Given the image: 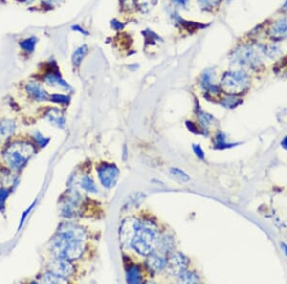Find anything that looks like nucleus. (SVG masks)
I'll return each instance as SVG.
<instances>
[{"label":"nucleus","instance_id":"obj_25","mask_svg":"<svg viewBox=\"0 0 287 284\" xmlns=\"http://www.w3.org/2000/svg\"><path fill=\"white\" fill-rule=\"evenodd\" d=\"M134 1H135L136 6L142 12L150 11L157 3V0H134Z\"/></svg>","mask_w":287,"mask_h":284},{"label":"nucleus","instance_id":"obj_1","mask_svg":"<svg viewBox=\"0 0 287 284\" xmlns=\"http://www.w3.org/2000/svg\"><path fill=\"white\" fill-rule=\"evenodd\" d=\"M158 239L159 234L155 223L141 220L140 227L132 240L131 247L140 256L148 257L155 251Z\"/></svg>","mask_w":287,"mask_h":284},{"label":"nucleus","instance_id":"obj_4","mask_svg":"<svg viewBox=\"0 0 287 284\" xmlns=\"http://www.w3.org/2000/svg\"><path fill=\"white\" fill-rule=\"evenodd\" d=\"M249 77L243 71L227 72L221 81V87L224 91L231 95L240 94L249 87Z\"/></svg>","mask_w":287,"mask_h":284},{"label":"nucleus","instance_id":"obj_23","mask_svg":"<svg viewBox=\"0 0 287 284\" xmlns=\"http://www.w3.org/2000/svg\"><path fill=\"white\" fill-rule=\"evenodd\" d=\"M37 43H38V38L32 37V38H27L22 41L20 43V45H21V48H22L23 50L26 51L27 53H33Z\"/></svg>","mask_w":287,"mask_h":284},{"label":"nucleus","instance_id":"obj_7","mask_svg":"<svg viewBox=\"0 0 287 284\" xmlns=\"http://www.w3.org/2000/svg\"><path fill=\"white\" fill-rule=\"evenodd\" d=\"M189 264L188 259L181 253H173L167 260L166 269L171 276L179 277L185 270H187Z\"/></svg>","mask_w":287,"mask_h":284},{"label":"nucleus","instance_id":"obj_8","mask_svg":"<svg viewBox=\"0 0 287 284\" xmlns=\"http://www.w3.org/2000/svg\"><path fill=\"white\" fill-rule=\"evenodd\" d=\"M141 220L135 218L126 219L120 228V240L123 246H131L138 228L140 227Z\"/></svg>","mask_w":287,"mask_h":284},{"label":"nucleus","instance_id":"obj_3","mask_svg":"<svg viewBox=\"0 0 287 284\" xmlns=\"http://www.w3.org/2000/svg\"><path fill=\"white\" fill-rule=\"evenodd\" d=\"M36 149L29 143L16 142L12 144L4 153V158L8 166L13 170H20L27 161L35 154Z\"/></svg>","mask_w":287,"mask_h":284},{"label":"nucleus","instance_id":"obj_34","mask_svg":"<svg viewBox=\"0 0 287 284\" xmlns=\"http://www.w3.org/2000/svg\"><path fill=\"white\" fill-rule=\"evenodd\" d=\"M7 197H8V191L5 189L0 190V207L4 206V203H5V200H6Z\"/></svg>","mask_w":287,"mask_h":284},{"label":"nucleus","instance_id":"obj_28","mask_svg":"<svg viewBox=\"0 0 287 284\" xmlns=\"http://www.w3.org/2000/svg\"><path fill=\"white\" fill-rule=\"evenodd\" d=\"M198 117H199V122L203 126V128H207L208 126H210L211 122L213 120L212 116H210L209 114H207L204 111L200 109L198 111Z\"/></svg>","mask_w":287,"mask_h":284},{"label":"nucleus","instance_id":"obj_11","mask_svg":"<svg viewBox=\"0 0 287 284\" xmlns=\"http://www.w3.org/2000/svg\"><path fill=\"white\" fill-rule=\"evenodd\" d=\"M26 91L28 92L29 96L38 101V102H44V101H48L51 99V96L47 93V91L44 88L42 87L39 83L36 82H30L26 85Z\"/></svg>","mask_w":287,"mask_h":284},{"label":"nucleus","instance_id":"obj_40","mask_svg":"<svg viewBox=\"0 0 287 284\" xmlns=\"http://www.w3.org/2000/svg\"><path fill=\"white\" fill-rule=\"evenodd\" d=\"M284 8H285V10H286V11H287V2H286V4H285V6H284Z\"/></svg>","mask_w":287,"mask_h":284},{"label":"nucleus","instance_id":"obj_33","mask_svg":"<svg viewBox=\"0 0 287 284\" xmlns=\"http://www.w3.org/2000/svg\"><path fill=\"white\" fill-rule=\"evenodd\" d=\"M193 150H194V152L196 153V155L199 157V159H202V160L204 159L205 154H204V152L202 151V149L200 148L199 145L194 144V145H193Z\"/></svg>","mask_w":287,"mask_h":284},{"label":"nucleus","instance_id":"obj_32","mask_svg":"<svg viewBox=\"0 0 287 284\" xmlns=\"http://www.w3.org/2000/svg\"><path fill=\"white\" fill-rule=\"evenodd\" d=\"M225 136L223 134H219V136L217 137V140H216V148L218 149H225V148H229L230 144H227L225 142Z\"/></svg>","mask_w":287,"mask_h":284},{"label":"nucleus","instance_id":"obj_38","mask_svg":"<svg viewBox=\"0 0 287 284\" xmlns=\"http://www.w3.org/2000/svg\"><path fill=\"white\" fill-rule=\"evenodd\" d=\"M72 29H73V30H79V32H80V33H83V34H85V35H88V32H86L84 29H82V28H81L79 25L72 26Z\"/></svg>","mask_w":287,"mask_h":284},{"label":"nucleus","instance_id":"obj_6","mask_svg":"<svg viewBox=\"0 0 287 284\" xmlns=\"http://www.w3.org/2000/svg\"><path fill=\"white\" fill-rule=\"evenodd\" d=\"M97 172H98V176L101 181V184L105 188L111 189L116 185L120 172L115 165L104 163L97 169Z\"/></svg>","mask_w":287,"mask_h":284},{"label":"nucleus","instance_id":"obj_41","mask_svg":"<svg viewBox=\"0 0 287 284\" xmlns=\"http://www.w3.org/2000/svg\"><path fill=\"white\" fill-rule=\"evenodd\" d=\"M24 1H26V2H32V1H34V0H24Z\"/></svg>","mask_w":287,"mask_h":284},{"label":"nucleus","instance_id":"obj_5","mask_svg":"<svg viewBox=\"0 0 287 284\" xmlns=\"http://www.w3.org/2000/svg\"><path fill=\"white\" fill-rule=\"evenodd\" d=\"M260 61L259 53L251 46L241 47L233 55V62L242 66H255Z\"/></svg>","mask_w":287,"mask_h":284},{"label":"nucleus","instance_id":"obj_24","mask_svg":"<svg viewBox=\"0 0 287 284\" xmlns=\"http://www.w3.org/2000/svg\"><path fill=\"white\" fill-rule=\"evenodd\" d=\"M212 78L213 77H212V75L209 72L205 73V75L202 78L201 85H202V87H204V89L209 90V91H212L213 90V92L217 93L218 92V88L214 85V83L212 82Z\"/></svg>","mask_w":287,"mask_h":284},{"label":"nucleus","instance_id":"obj_12","mask_svg":"<svg viewBox=\"0 0 287 284\" xmlns=\"http://www.w3.org/2000/svg\"><path fill=\"white\" fill-rule=\"evenodd\" d=\"M270 35L275 40L287 39V16L279 19L270 27Z\"/></svg>","mask_w":287,"mask_h":284},{"label":"nucleus","instance_id":"obj_35","mask_svg":"<svg viewBox=\"0 0 287 284\" xmlns=\"http://www.w3.org/2000/svg\"><path fill=\"white\" fill-rule=\"evenodd\" d=\"M186 126H187V128H188L191 131L194 132V133H199V130L197 129V127H196L192 122H187V123H186Z\"/></svg>","mask_w":287,"mask_h":284},{"label":"nucleus","instance_id":"obj_14","mask_svg":"<svg viewBox=\"0 0 287 284\" xmlns=\"http://www.w3.org/2000/svg\"><path fill=\"white\" fill-rule=\"evenodd\" d=\"M44 82L51 87L60 88L65 91L72 90L70 85L61 77V75L58 72H50V73L46 74L44 77Z\"/></svg>","mask_w":287,"mask_h":284},{"label":"nucleus","instance_id":"obj_9","mask_svg":"<svg viewBox=\"0 0 287 284\" xmlns=\"http://www.w3.org/2000/svg\"><path fill=\"white\" fill-rule=\"evenodd\" d=\"M49 271L67 279V277H70L74 273V266L68 260L56 258V260L49 264Z\"/></svg>","mask_w":287,"mask_h":284},{"label":"nucleus","instance_id":"obj_30","mask_svg":"<svg viewBox=\"0 0 287 284\" xmlns=\"http://www.w3.org/2000/svg\"><path fill=\"white\" fill-rule=\"evenodd\" d=\"M33 138H34V140L37 142V144H38L39 146H41L42 148L46 147L47 144H48L49 141H50L49 138H46V137H44L41 132L38 131L34 132V134H33Z\"/></svg>","mask_w":287,"mask_h":284},{"label":"nucleus","instance_id":"obj_17","mask_svg":"<svg viewBox=\"0 0 287 284\" xmlns=\"http://www.w3.org/2000/svg\"><path fill=\"white\" fill-rule=\"evenodd\" d=\"M16 131V123L12 120L0 121V139H7Z\"/></svg>","mask_w":287,"mask_h":284},{"label":"nucleus","instance_id":"obj_31","mask_svg":"<svg viewBox=\"0 0 287 284\" xmlns=\"http://www.w3.org/2000/svg\"><path fill=\"white\" fill-rule=\"evenodd\" d=\"M69 97L65 96V95H60V94H54L51 96V101L58 103V104H68L69 103Z\"/></svg>","mask_w":287,"mask_h":284},{"label":"nucleus","instance_id":"obj_2","mask_svg":"<svg viewBox=\"0 0 287 284\" xmlns=\"http://www.w3.org/2000/svg\"><path fill=\"white\" fill-rule=\"evenodd\" d=\"M84 240H75L66 234L58 233V236L53 240L51 251L56 258L75 261L79 259L85 251Z\"/></svg>","mask_w":287,"mask_h":284},{"label":"nucleus","instance_id":"obj_22","mask_svg":"<svg viewBox=\"0 0 287 284\" xmlns=\"http://www.w3.org/2000/svg\"><path fill=\"white\" fill-rule=\"evenodd\" d=\"M81 186L85 191H87L88 193L96 194L98 192V188H97L96 184L94 183L93 179L89 176H84V178L82 179Z\"/></svg>","mask_w":287,"mask_h":284},{"label":"nucleus","instance_id":"obj_21","mask_svg":"<svg viewBox=\"0 0 287 284\" xmlns=\"http://www.w3.org/2000/svg\"><path fill=\"white\" fill-rule=\"evenodd\" d=\"M178 282L181 284H199V276L191 271L185 270L179 277Z\"/></svg>","mask_w":287,"mask_h":284},{"label":"nucleus","instance_id":"obj_37","mask_svg":"<svg viewBox=\"0 0 287 284\" xmlns=\"http://www.w3.org/2000/svg\"><path fill=\"white\" fill-rule=\"evenodd\" d=\"M175 3H177L178 5H181V6H186L189 2V0H173Z\"/></svg>","mask_w":287,"mask_h":284},{"label":"nucleus","instance_id":"obj_20","mask_svg":"<svg viewBox=\"0 0 287 284\" xmlns=\"http://www.w3.org/2000/svg\"><path fill=\"white\" fill-rule=\"evenodd\" d=\"M42 283H44V284H67L68 281H67L66 278L59 276V275L54 274L49 271L43 277Z\"/></svg>","mask_w":287,"mask_h":284},{"label":"nucleus","instance_id":"obj_39","mask_svg":"<svg viewBox=\"0 0 287 284\" xmlns=\"http://www.w3.org/2000/svg\"><path fill=\"white\" fill-rule=\"evenodd\" d=\"M283 146L287 149V137L285 139V141L283 142Z\"/></svg>","mask_w":287,"mask_h":284},{"label":"nucleus","instance_id":"obj_18","mask_svg":"<svg viewBox=\"0 0 287 284\" xmlns=\"http://www.w3.org/2000/svg\"><path fill=\"white\" fill-rule=\"evenodd\" d=\"M127 282L129 284H141L142 283V274L138 266H132L128 270Z\"/></svg>","mask_w":287,"mask_h":284},{"label":"nucleus","instance_id":"obj_15","mask_svg":"<svg viewBox=\"0 0 287 284\" xmlns=\"http://www.w3.org/2000/svg\"><path fill=\"white\" fill-rule=\"evenodd\" d=\"M174 245H175V242H174L172 237H169L167 235H164L161 237L159 236V239L157 240L154 252H156V253L160 254L161 256L166 257V255L169 254L173 250Z\"/></svg>","mask_w":287,"mask_h":284},{"label":"nucleus","instance_id":"obj_10","mask_svg":"<svg viewBox=\"0 0 287 284\" xmlns=\"http://www.w3.org/2000/svg\"><path fill=\"white\" fill-rule=\"evenodd\" d=\"M58 233L66 234L67 236L79 240H85L87 238V233L83 227L74 223H69V222L61 225Z\"/></svg>","mask_w":287,"mask_h":284},{"label":"nucleus","instance_id":"obj_29","mask_svg":"<svg viewBox=\"0 0 287 284\" xmlns=\"http://www.w3.org/2000/svg\"><path fill=\"white\" fill-rule=\"evenodd\" d=\"M222 106H224L225 108H229V109H233V108H236L238 105L241 104V101L240 99H238L237 97H235L234 95L233 96H230L228 98H225L223 99L222 101Z\"/></svg>","mask_w":287,"mask_h":284},{"label":"nucleus","instance_id":"obj_13","mask_svg":"<svg viewBox=\"0 0 287 284\" xmlns=\"http://www.w3.org/2000/svg\"><path fill=\"white\" fill-rule=\"evenodd\" d=\"M147 266L151 271H153L155 273L161 272L167 266V259H166V257L161 256L160 254H158L156 252H153L151 255L148 256Z\"/></svg>","mask_w":287,"mask_h":284},{"label":"nucleus","instance_id":"obj_16","mask_svg":"<svg viewBox=\"0 0 287 284\" xmlns=\"http://www.w3.org/2000/svg\"><path fill=\"white\" fill-rule=\"evenodd\" d=\"M46 119L54 126L64 129L66 125V118L63 114V112L59 109H51L48 110L45 114Z\"/></svg>","mask_w":287,"mask_h":284},{"label":"nucleus","instance_id":"obj_36","mask_svg":"<svg viewBox=\"0 0 287 284\" xmlns=\"http://www.w3.org/2000/svg\"><path fill=\"white\" fill-rule=\"evenodd\" d=\"M61 0H43V2L45 3V4H47V5H55V4H57V3H59Z\"/></svg>","mask_w":287,"mask_h":284},{"label":"nucleus","instance_id":"obj_27","mask_svg":"<svg viewBox=\"0 0 287 284\" xmlns=\"http://www.w3.org/2000/svg\"><path fill=\"white\" fill-rule=\"evenodd\" d=\"M170 174L173 175L175 178H177V180H179L180 182H188L190 180V177L185 172H183L182 170L177 169V168L171 169Z\"/></svg>","mask_w":287,"mask_h":284},{"label":"nucleus","instance_id":"obj_26","mask_svg":"<svg viewBox=\"0 0 287 284\" xmlns=\"http://www.w3.org/2000/svg\"><path fill=\"white\" fill-rule=\"evenodd\" d=\"M200 8L203 10H213L214 8L218 7L221 2V0H198Z\"/></svg>","mask_w":287,"mask_h":284},{"label":"nucleus","instance_id":"obj_19","mask_svg":"<svg viewBox=\"0 0 287 284\" xmlns=\"http://www.w3.org/2000/svg\"><path fill=\"white\" fill-rule=\"evenodd\" d=\"M88 51V47L87 45H83L81 47H79L73 54L72 56V63H73V66L75 67H78L81 65V63L83 62L84 58L86 57L87 53Z\"/></svg>","mask_w":287,"mask_h":284}]
</instances>
